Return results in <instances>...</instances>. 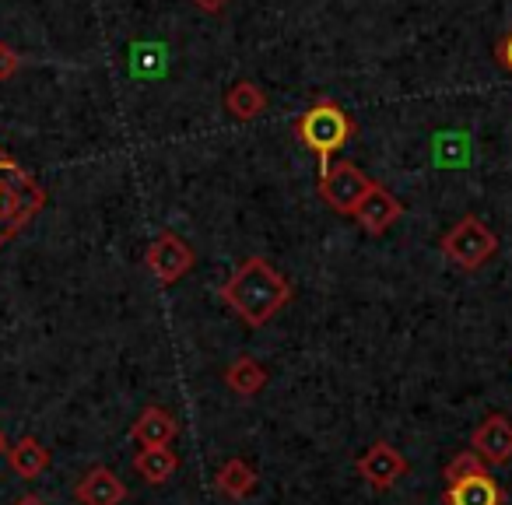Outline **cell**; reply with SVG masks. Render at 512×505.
I'll list each match as a JSON object with an SVG mask.
<instances>
[{
	"instance_id": "cell-4",
	"label": "cell",
	"mask_w": 512,
	"mask_h": 505,
	"mask_svg": "<svg viewBox=\"0 0 512 505\" xmlns=\"http://www.w3.org/2000/svg\"><path fill=\"white\" fill-rule=\"evenodd\" d=\"M372 190V179L358 169L355 162L341 158L320 169V197L334 207L337 214H351L358 207V200Z\"/></svg>"
},
{
	"instance_id": "cell-14",
	"label": "cell",
	"mask_w": 512,
	"mask_h": 505,
	"mask_svg": "<svg viewBox=\"0 0 512 505\" xmlns=\"http://www.w3.org/2000/svg\"><path fill=\"white\" fill-rule=\"evenodd\" d=\"M225 109L232 120H242V123L256 120V116L267 109L264 88L256 85V81H235V85L225 92Z\"/></svg>"
},
{
	"instance_id": "cell-19",
	"label": "cell",
	"mask_w": 512,
	"mask_h": 505,
	"mask_svg": "<svg viewBox=\"0 0 512 505\" xmlns=\"http://www.w3.org/2000/svg\"><path fill=\"white\" fill-rule=\"evenodd\" d=\"M22 67V57L15 53V46L0 43V81H11Z\"/></svg>"
},
{
	"instance_id": "cell-25",
	"label": "cell",
	"mask_w": 512,
	"mask_h": 505,
	"mask_svg": "<svg viewBox=\"0 0 512 505\" xmlns=\"http://www.w3.org/2000/svg\"><path fill=\"white\" fill-rule=\"evenodd\" d=\"M4 242H8V235H4V232H0V246H4Z\"/></svg>"
},
{
	"instance_id": "cell-5",
	"label": "cell",
	"mask_w": 512,
	"mask_h": 505,
	"mask_svg": "<svg viewBox=\"0 0 512 505\" xmlns=\"http://www.w3.org/2000/svg\"><path fill=\"white\" fill-rule=\"evenodd\" d=\"M144 264H148L151 278L158 285H176V281H183L193 271L197 257H193V249L186 239H179L176 232H162L148 246V253H144Z\"/></svg>"
},
{
	"instance_id": "cell-18",
	"label": "cell",
	"mask_w": 512,
	"mask_h": 505,
	"mask_svg": "<svg viewBox=\"0 0 512 505\" xmlns=\"http://www.w3.org/2000/svg\"><path fill=\"white\" fill-rule=\"evenodd\" d=\"M22 165L11 158V162L0 165V232H4V214H8V200H11V190H15L18 176H22Z\"/></svg>"
},
{
	"instance_id": "cell-23",
	"label": "cell",
	"mask_w": 512,
	"mask_h": 505,
	"mask_svg": "<svg viewBox=\"0 0 512 505\" xmlns=\"http://www.w3.org/2000/svg\"><path fill=\"white\" fill-rule=\"evenodd\" d=\"M8 453V439H4V432H0V456Z\"/></svg>"
},
{
	"instance_id": "cell-13",
	"label": "cell",
	"mask_w": 512,
	"mask_h": 505,
	"mask_svg": "<svg viewBox=\"0 0 512 505\" xmlns=\"http://www.w3.org/2000/svg\"><path fill=\"white\" fill-rule=\"evenodd\" d=\"M8 463L18 477L32 481V477H39L46 467H50V449H46L36 435H22L15 446H8Z\"/></svg>"
},
{
	"instance_id": "cell-1",
	"label": "cell",
	"mask_w": 512,
	"mask_h": 505,
	"mask_svg": "<svg viewBox=\"0 0 512 505\" xmlns=\"http://www.w3.org/2000/svg\"><path fill=\"white\" fill-rule=\"evenodd\" d=\"M218 295L246 327H267L292 302V281L271 260L246 257Z\"/></svg>"
},
{
	"instance_id": "cell-6",
	"label": "cell",
	"mask_w": 512,
	"mask_h": 505,
	"mask_svg": "<svg viewBox=\"0 0 512 505\" xmlns=\"http://www.w3.org/2000/svg\"><path fill=\"white\" fill-rule=\"evenodd\" d=\"M355 470H358V477H362L365 484H372L376 491H390L393 484L411 470V463H407V456L400 453L393 442L379 439V442H372V446H365V453L355 460Z\"/></svg>"
},
{
	"instance_id": "cell-12",
	"label": "cell",
	"mask_w": 512,
	"mask_h": 505,
	"mask_svg": "<svg viewBox=\"0 0 512 505\" xmlns=\"http://www.w3.org/2000/svg\"><path fill=\"white\" fill-rule=\"evenodd\" d=\"M214 488H218L225 498H232V502H239V498H249L256 491L253 463L242 460V456H232V460H225L218 467V474H214Z\"/></svg>"
},
{
	"instance_id": "cell-15",
	"label": "cell",
	"mask_w": 512,
	"mask_h": 505,
	"mask_svg": "<svg viewBox=\"0 0 512 505\" xmlns=\"http://www.w3.org/2000/svg\"><path fill=\"white\" fill-rule=\"evenodd\" d=\"M225 386L239 397H256L267 386V369L253 355H239L225 369Z\"/></svg>"
},
{
	"instance_id": "cell-9",
	"label": "cell",
	"mask_w": 512,
	"mask_h": 505,
	"mask_svg": "<svg viewBox=\"0 0 512 505\" xmlns=\"http://www.w3.org/2000/svg\"><path fill=\"white\" fill-rule=\"evenodd\" d=\"M74 498H78L81 505H123L127 502V484L116 477V470L92 467L74 484Z\"/></svg>"
},
{
	"instance_id": "cell-22",
	"label": "cell",
	"mask_w": 512,
	"mask_h": 505,
	"mask_svg": "<svg viewBox=\"0 0 512 505\" xmlns=\"http://www.w3.org/2000/svg\"><path fill=\"white\" fill-rule=\"evenodd\" d=\"M15 505H46V502H43V498H39V495H22Z\"/></svg>"
},
{
	"instance_id": "cell-7",
	"label": "cell",
	"mask_w": 512,
	"mask_h": 505,
	"mask_svg": "<svg viewBox=\"0 0 512 505\" xmlns=\"http://www.w3.org/2000/svg\"><path fill=\"white\" fill-rule=\"evenodd\" d=\"M470 453L484 460V467H509L512 463V421L505 414H488L470 432Z\"/></svg>"
},
{
	"instance_id": "cell-3",
	"label": "cell",
	"mask_w": 512,
	"mask_h": 505,
	"mask_svg": "<svg viewBox=\"0 0 512 505\" xmlns=\"http://www.w3.org/2000/svg\"><path fill=\"white\" fill-rule=\"evenodd\" d=\"M439 249H442V257H446L453 267L474 274L498 253V235L491 232L484 218H477V214H463V218L439 239Z\"/></svg>"
},
{
	"instance_id": "cell-24",
	"label": "cell",
	"mask_w": 512,
	"mask_h": 505,
	"mask_svg": "<svg viewBox=\"0 0 512 505\" xmlns=\"http://www.w3.org/2000/svg\"><path fill=\"white\" fill-rule=\"evenodd\" d=\"M4 162H11V155H8L4 148H0V165H4Z\"/></svg>"
},
{
	"instance_id": "cell-2",
	"label": "cell",
	"mask_w": 512,
	"mask_h": 505,
	"mask_svg": "<svg viewBox=\"0 0 512 505\" xmlns=\"http://www.w3.org/2000/svg\"><path fill=\"white\" fill-rule=\"evenodd\" d=\"M295 134H299V141L306 144L309 151L320 155L323 165H330V155L341 151L344 144L351 141V134H355V120H351L337 102L323 99V102H316V106H309L306 113L295 120Z\"/></svg>"
},
{
	"instance_id": "cell-20",
	"label": "cell",
	"mask_w": 512,
	"mask_h": 505,
	"mask_svg": "<svg viewBox=\"0 0 512 505\" xmlns=\"http://www.w3.org/2000/svg\"><path fill=\"white\" fill-rule=\"evenodd\" d=\"M495 57H498V64L505 67V71L512 74V32L509 36L502 39V43H498V50H495Z\"/></svg>"
},
{
	"instance_id": "cell-10",
	"label": "cell",
	"mask_w": 512,
	"mask_h": 505,
	"mask_svg": "<svg viewBox=\"0 0 512 505\" xmlns=\"http://www.w3.org/2000/svg\"><path fill=\"white\" fill-rule=\"evenodd\" d=\"M179 425L165 407H144L137 414V421L130 425V439L137 442L141 449H151V446H169L176 439Z\"/></svg>"
},
{
	"instance_id": "cell-16",
	"label": "cell",
	"mask_w": 512,
	"mask_h": 505,
	"mask_svg": "<svg viewBox=\"0 0 512 505\" xmlns=\"http://www.w3.org/2000/svg\"><path fill=\"white\" fill-rule=\"evenodd\" d=\"M134 470L144 477L148 484H165L172 474L179 470V456L169 446H151V449H137L134 456Z\"/></svg>"
},
{
	"instance_id": "cell-8",
	"label": "cell",
	"mask_w": 512,
	"mask_h": 505,
	"mask_svg": "<svg viewBox=\"0 0 512 505\" xmlns=\"http://www.w3.org/2000/svg\"><path fill=\"white\" fill-rule=\"evenodd\" d=\"M400 214H404V204H400V200L393 197L386 186L372 183V190L365 193L362 200H358V207L351 211V218H355L369 235H383L386 228H390L393 221L400 218Z\"/></svg>"
},
{
	"instance_id": "cell-21",
	"label": "cell",
	"mask_w": 512,
	"mask_h": 505,
	"mask_svg": "<svg viewBox=\"0 0 512 505\" xmlns=\"http://www.w3.org/2000/svg\"><path fill=\"white\" fill-rule=\"evenodd\" d=\"M200 11H207V15H221V11L228 8V0H193Z\"/></svg>"
},
{
	"instance_id": "cell-11",
	"label": "cell",
	"mask_w": 512,
	"mask_h": 505,
	"mask_svg": "<svg viewBox=\"0 0 512 505\" xmlns=\"http://www.w3.org/2000/svg\"><path fill=\"white\" fill-rule=\"evenodd\" d=\"M446 505H502V488L495 484V477L484 470V474L463 477L456 484H446Z\"/></svg>"
},
{
	"instance_id": "cell-17",
	"label": "cell",
	"mask_w": 512,
	"mask_h": 505,
	"mask_svg": "<svg viewBox=\"0 0 512 505\" xmlns=\"http://www.w3.org/2000/svg\"><path fill=\"white\" fill-rule=\"evenodd\" d=\"M484 460L477 453H460V456H453V460L446 463V470H442V477H446V484H456V481H463V477H474V474H484Z\"/></svg>"
}]
</instances>
